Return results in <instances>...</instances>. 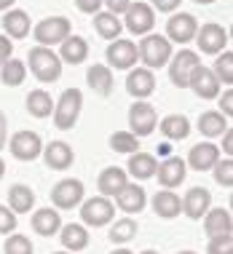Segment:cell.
<instances>
[{
	"label": "cell",
	"mask_w": 233,
	"mask_h": 254,
	"mask_svg": "<svg viewBox=\"0 0 233 254\" xmlns=\"http://www.w3.org/2000/svg\"><path fill=\"white\" fill-rule=\"evenodd\" d=\"M188 88H193V94L198 99H217L223 91V83L215 78L212 67L198 64L193 70V75H190V80H188Z\"/></svg>",
	"instance_id": "5bb4252c"
},
{
	"label": "cell",
	"mask_w": 233,
	"mask_h": 254,
	"mask_svg": "<svg viewBox=\"0 0 233 254\" xmlns=\"http://www.w3.org/2000/svg\"><path fill=\"white\" fill-rule=\"evenodd\" d=\"M86 80H88V88H91L94 94H99V97H110L113 94V70L107 64H91L86 72Z\"/></svg>",
	"instance_id": "83f0119b"
},
{
	"label": "cell",
	"mask_w": 233,
	"mask_h": 254,
	"mask_svg": "<svg viewBox=\"0 0 233 254\" xmlns=\"http://www.w3.org/2000/svg\"><path fill=\"white\" fill-rule=\"evenodd\" d=\"M3 252L5 254H32L35 246H32V241L27 236H22V233H11V236H5Z\"/></svg>",
	"instance_id": "f35d334b"
},
{
	"label": "cell",
	"mask_w": 233,
	"mask_h": 254,
	"mask_svg": "<svg viewBox=\"0 0 233 254\" xmlns=\"http://www.w3.org/2000/svg\"><path fill=\"white\" fill-rule=\"evenodd\" d=\"M30 30H32L30 16H27L22 8H8L5 11V16H3V35L5 38L22 40V38L30 35Z\"/></svg>",
	"instance_id": "484cf974"
},
{
	"label": "cell",
	"mask_w": 233,
	"mask_h": 254,
	"mask_svg": "<svg viewBox=\"0 0 233 254\" xmlns=\"http://www.w3.org/2000/svg\"><path fill=\"white\" fill-rule=\"evenodd\" d=\"M198 64H201L198 51L180 49L177 54H172V59H169V78H172V83L177 88H188V80Z\"/></svg>",
	"instance_id": "9c48e42d"
},
{
	"label": "cell",
	"mask_w": 233,
	"mask_h": 254,
	"mask_svg": "<svg viewBox=\"0 0 233 254\" xmlns=\"http://www.w3.org/2000/svg\"><path fill=\"white\" fill-rule=\"evenodd\" d=\"M126 91L132 94L134 99H148L150 94L155 91V75L148 67H132L126 78Z\"/></svg>",
	"instance_id": "ac0fdd59"
},
{
	"label": "cell",
	"mask_w": 233,
	"mask_h": 254,
	"mask_svg": "<svg viewBox=\"0 0 233 254\" xmlns=\"http://www.w3.org/2000/svg\"><path fill=\"white\" fill-rule=\"evenodd\" d=\"M83 195H86L83 182L73 180V177L59 180L51 188V203H54V209H62V211H70V209H75V206H80L83 203Z\"/></svg>",
	"instance_id": "52a82bcc"
},
{
	"label": "cell",
	"mask_w": 233,
	"mask_h": 254,
	"mask_svg": "<svg viewBox=\"0 0 233 254\" xmlns=\"http://www.w3.org/2000/svg\"><path fill=\"white\" fill-rule=\"evenodd\" d=\"M27 62H30V72L35 75L40 83H54V80L62 78V59L57 57V51H54V49L32 46Z\"/></svg>",
	"instance_id": "3957f363"
},
{
	"label": "cell",
	"mask_w": 233,
	"mask_h": 254,
	"mask_svg": "<svg viewBox=\"0 0 233 254\" xmlns=\"http://www.w3.org/2000/svg\"><path fill=\"white\" fill-rule=\"evenodd\" d=\"M110 147L115 150V153H126V155H132L140 150V139L132 134V131H115L110 136Z\"/></svg>",
	"instance_id": "74e56055"
},
{
	"label": "cell",
	"mask_w": 233,
	"mask_h": 254,
	"mask_svg": "<svg viewBox=\"0 0 233 254\" xmlns=\"http://www.w3.org/2000/svg\"><path fill=\"white\" fill-rule=\"evenodd\" d=\"M142 254H158V252H153V249H145V252H142Z\"/></svg>",
	"instance_id": "9f6ffc18"
},
{
	"label": "cell",
	"mask_w": 233,
	"mask_h": 254,
	"mask_svg": "<svg viewBox=\"0 0 233 254\" xmlns=\"http://www.w3.org/2000/svg\"><path fill=\"white\" fill-rule=\"evenodd\" d=\"M220 113L231 121V115H233V91L231 88H225V94L220 97Z\"/></svg>",
	"instance_id": "f6af8a7d"
},
{
	"label": "cell",
	"mask_w": 233,
	"mask_h": 254,
	"mask_svg": "<svg viewBox=\"0 0 233 254\" xmlns=\"http://www.w3.org/2000/svg\"><path fill=\"white\" fill-rule=\"evenodd\" d=\"M196 43H198V51L201 54H209V57H217L220 51L228 49V30L223 24H215V22H207L196 30Z\"/></svg>",
	"instance_id": "30bf717a"
},
{
	"label": "cell",
	"mask_w": 233,
	"mask_h": 254,
	"mask_svg": "<svg viewBox=\"0 0 233 254\" xmlns=\"http://www.w3.org/2000/svg\"><path fill=\"white\" fill-rule=\"evenodd\" d=\"M5 147H8V153L16 158V161H35L40 158L43 153V139H40L38 131H30V128H24V131H16L11 136L8 142H5Z\"/></svg>",
	"instance_id": "ba28073f"
},
{
	"label": "cell",
	"mask_w": 233,
	"mask_h": 254,
	"mask_svg": "<svg viewBox=\"0 0 233 254\" xmlns=\"http://www.w3.org/2000/svg\"><path fill=\"white\" fill-rule=\"evenodd\" d=\"M177 254H196V252H177Z\"/></svg>",
	"instance_id": "6f0895ef"
},
{
	"label": "cell",
	"mask_w": 233,
	"mask_h": 254,
	"mask_svg": "<svg viewBox=\"0 0 233 254\" xmlns=\"http://www.w3.org/2000/svg\"><path fill=\"white\" fill-rule=\"evenodd\" d=\"M123 27H126L132 35H148V32H153V27H155V11L150 8L148 3H134L132 0V5L126 8V13H123Z\"/></svg>",
	"instance_id": "8fae6325"
},
{
	"label": "cell",
	"mask_w": 233,
	"mask_h": 254,
	"mask_svg": "<svg viewBox=\"0 0 233 254\" xmlns=\"http://www.w3.org/2000/svg\"><path fill=\"white\" fill-rule=\"evenodd\" d=\"M11 54H13V43L5 35H0V64H3V62H8Z\"/></svg>",
	"instance_id": "7dc6e473"
},
{
	"label": "cell",
	"mask_w": 233,
	"mask_h": 254,
	"mask_svg": "<svg viewBox=\"0 0 233 254\" xmlns=\"http://www.w3.org/2000/svg\"><path fill=\"white\" fill-rule=\"evenodd\" d=\"M27 113H30L32 118H49L54 113L51 94L46 91V88H32V91L27 94Z\"/></svg>",
	"instance_id": "d6a6232c"
},
{
	"label": "cell",
	"mask_w": 233,
	"mask_h": 254,
	"mask_svg": "<svg viewBox=\"0 0 233 254\" xmlns=\"http://www.w3.org/2000/svg\"><path fill=\"white\" fill-rule=\"evenodd\" d=\"M3 174H5V161L0 158V180H3Z\"/></svg>",
	"instance_id": "f5cc1de1"
},
{
	"label": "cell",
	"mask_w": 233,
	"mask_h": 254,
	"mask_svg": "<svg viewBox=\"0 0 233 254\" xmlns=\"http://www.w3.org/2000/svg\"><path fill=\"white\" fill-rule=\"evenodd\" d=\"M158 128H161V134L166 136L169 142H180V139H188L190 121L185 118V115H180V113H172V115H166V118H161Z\"/></svg>",
	"instance_id": "1f68e13d"
},
{
	"label": "cell",
	"mask_w": 233,
	"mask_h": 254,
	"mask_svg": "<svg viewBox=\"0 0 233 254\" xmlns=\"http://www.w3.org/2000/svg\"><path fill=\"white\" fill-rule=\"evenodd\" d=\"M67 35H73V24H70V19H65V16L40 19V22L32 27V38H35V46H46V49H54V46H59Z\"/></svg>",
	"instance_id": "277c9868"
},
{
	"label": "cell",
	"mask_w": 233,
	"mask_h": 254,
	"mask_svg": "<svg viewBox=\"0 0 233 254\" xmlns=\"http://www.w3.org/2000/svg\"><path fill=\"white\" fill-rule=\"evenodd\" d=\"M16 225H19L16 214H13L8 206H0V236H11V233H16Z\"/></svg>",
	"instance_id": "b9f144b4"
},
{
	"label": "cell",
	"mask_w": 233,
	"mask_h": 254,
	"mask_svg": "<svg viewBox=\"0 0 233 254\" xmlns=\"http://www.w3.org/2000/svg\"><path fill=\"white\" fill-rule=\"evenodd\" d=\"M43 161H46V166H49L51 171H65V169H70L73 163H75V153H73V147L67 145V142H51V145H43Z\"/></svg>",
	"instance_id": "ffe728a7"
},
{
	"label": "cell",
	"mask_w": 233,
	"mask_h": 254,
	"mask_svg": "<svg viewBox=\"0 0 233 254\" xmlns=\"http://www.w3.org/2000/svg\"><path fill=\"white\" fill-rule=\"evenodd\" d=\"M228 128H231V121L225 118L220 110H207V113L198 115V131H201L204 136H209V139L223 136Z\"/></svg>",
	"instance_id": "f1b7e54d"
},
{
	"label": "cell",
	"mask_w": 233,
	"mask_h": 254,
	"mask_svg": "<svg viewBox=\"0 0 233 254\" xmlns=\"http://www.w3.org/2000/svg\"><path fill=\"white\" fill-rule=\"evenodd\" d=\"M137 219L132 217H123V219H115V222L110 225V233H107V238L115 244V246H121V244H129L132 238L137 236Z\"/></svg>",
	"instance_id": "d590c367"
},
{
	"label": "cell",
	"mask_w": 233,
	"mask_h": 254,
	"mask_svg": "<svg viewBox=\"0 0 233 254\" xmlns=\"http://www.w3.org/2000/svg\"><path fill=\"white\" fill-rule=\"evenodd\" d=\"M115 206H118L121 211H126L129 217H132V214H140V211L148 206L145 188H142V185H137V182H126V188H123L121 193L115 195Z\"/></svg>",
	"instance_id": "e0dca14e"
},
{
	"label": "cell",
	"mask_w": 233,
	"mask_h": 254,
	"mask_svg": "<svg viewBox=\"0 0 233 254\" xmlns=\"http://www.w3.org/2000/svg\"><path fill=\"white\" fill-rule=\"evenodd\" d=\"M217 161H220V147L215 142H198L196 147H190L185 166H190L193 171H212Z\"/></svg>",
	"instance_id": "d6986e66"
},
{
	"label": "cell",
	"mask_w": 233,
	"mask_h": 254,
	"mask_svg": "<svg viewBox=\"0 0 233 254\" xmlns=\"http://www.w3.org/2000/svg\"><path fill=\"white\" fill-rule=\"evenodd\" d=\"M94 30H97L99 38L115 40V38H121L123 24H121V19L115 16V13H110V11H97V13H94Z\"/></svg>",
	"instance_id": "836d02e7"
},
{
	"label": "cell",
	"mask_w": 233,
	"mask_h": 254,
	"mask_svg": "<svg viewBox=\"0 0 233 254\" xmlns=\"http://www.w3.org/2000/svg\"><path fill=\"white\" fill-rule=\"evenodd\" d=\"M155 126H158V113H155V107L145 99H137L134 105L129 107V131H132L137 139H142V136L153 134Z\"/></svg>",
	"instance_id": "8992f818"
},
{
	"label": "cell",
	"mask_w": 233,
	"mask_h": 254,
	"mask_svg": "<svg viewBox=\"0 0 233 254\" xmlns=\"http://www.w3.org/2000/svg\"><path fill=\"white\" fill-rule=\"evenodd\" d=\"M80 110H83V91L80 88H65L62 97L54 102V126L62 128V131H70V128L78 123Z\"/></svg>",
	"instance_id": "7a4b0ae2"
},
{
	"label": "cell",
	"mask_w": 233,
	"mask_h": 254,
	"mask_svg": "<svg viewBox=\"0 0 233 254\" xmlns=\"http://www.w3.org/2000/svg\"><path fill=\"white\" fill-rule=\"evenodd\" d=\"M212 171H215V182L223 185V188H233V158H220V161L212 166Z\"/></svg>",
	"instance_id": "ab89813d"
},
{
	"label": "cell",
	"mask_w": 233,
	"mask_h": 254,
	"mask_svg": "<svg viewBox=\"0 0 233 254\" xmlns=\"http://www.w3.org/2000/svg\"><path fill=\"white\" fill-rule=\"evenodd\" d=\"M212 209V193L207 188H190L188 193H185L182 198V214L188 219H193V222H198L207 211Z\"/></svg>",
	"instance_id": "2e32d148"
},
{
	"label": "cell",
	"mask_w": 233,
	"mask_h": 254,
	"mask_svg": "<svg viewBox=\"0 0 233 254\" xmlns=\"http://www.w3.org/2000/svg\"><path fill=\"white\" fill-rule=\"evenodd\" d=\"M223 150H225V155H228V158L233 155V131H231V128L223 134Z\"/></svg>",
	"instance_id": "681fc988"
},
{
	"label": "cell",
	"mask_w": 233,
	"mask_h": 254,
	"mask_svg": "<svg viewBox=\"0 0 233 254\" xmlns=\"http://www.w3.org/2000/svg\"><path fill=\"white\" fill-rule=\"evenodd\" d=\"M110 254H134V252H129V249H115V252H110Z\"/></svg>",
	"instance_id": "db71d44e"
},
{
	"label": "cell",
	"mask_w": 233,
	"mask_h": 254,
	"mask_svg": "<svg viewBox=\"0 0 233 254\" xmlns=\"http://www.w3.org/2000/svg\"><path fill=\"white\" fill-rule=\"evenodd\" d=\"M32 206H35V193H32V188H27V185L16 182L8 188V209L13 214H27V211H32Z\"/></svg>",
	"instance_id": "4dcf8cb0"
},
{
	"label": "cell",
	"mask_w": 233,
	"mask_h": 254,
	"mask_svg": "<svg viewBox=\"0 0 233 254\" xmlns=\"http://www.w3.org/2000/svg\"><path fill=\"white\" fill-rule=\"evenodd\" d=\"M51 254H70V252H51Z\"/></svg>",
	"instance_id": "680465c9"
},
{
	"label": "cell",
	"mask_w": 233,
	"mask_h": 254,
	"mask_svg": "<svg viewBox=\"0 0 233 254\" xmlns=\"http://www.w3.org/2000/svg\"><path fill=\"white\" fill-rule=\"evenodd\" d=\"M201 219H204V233H207V238L223 236V233H233L231 209H223V206L220 209H209Z\"/></svg>",
	"instance_id": "cb8c5ba5"
},
{
	"label": "cell",
	"mask_w": 233,
	"mask_h": 254,
	"mask_svg": "<svg viewBox=\"0 0 233 254\" xmlns=\"http://www.w3.org/2000/svg\"><path fill=\"white\" fill-rule=\"evenodd\" d=\"M13 3H16V0H0V11H8Z\"/></svg>",
	"instance_id": "816d5d0a"
},
{
	"label": "cell",
	"mask_w": 233,
	"mask_h": 254,
	"mask_svg": "<svg viewBox=\"0 0 233 254\" xmlns=\"http://www.w3.org/2000/svg\"><path fill=\"white\" fill-rule=\"evenodd\" d=\"M158 155L169 158V155H172V145H169V142H163V145H158Z\"/></svg>",
	"instance_id": "f907efd6"
},
{
	"label": "cell",
	"mask_w": 233,
	"mask_h": 254,
	"mask_svg": "<svg viewBox=\"0 0 233 254\" xmlns=\"http://www.w3.org/2000/svg\"><path fill=\"white\" fill-rule=\"evenodd\" d=\"M57 57L62 59V64H83L88 57V43L86 38L80 35H67L59 43V54Z\"/></svg>",
	"instance_id": "7402d4cb"
},
{
	"label": "cell",
	"mask_w": 233,
	"mask_h": 254,
	"mask_svg": "<svg viewBox=\"0 0 233 254\" xmlns=\"http://www.w3.org/2000/svg\"><path fill=\"white\" fill-rule=\"evenodd\" d=\"M129 177H134V180H150V177H155V169H158V161H155V155L150 153H132L129 155Z\"/></svg>",
	"instance_id": "f546056e"
},
{
	"label": "cell",
	"mask_w": 233,
	"mask_h": 254,
	"mask_svg": "<svg viewBox=\"0 0 233 254\" xmlns=\"http://www.w3.org/2000/svg\"><path fill=\"white\" fill-rule=\"evenodd\" d=\"M185 174H188V166L180 155H169L158 161V169H155V177H158V185L163 190H172V188H180L185 182Z\"/></svg>",
	"instance_id": "9a60e30c"
},
{
	"label": "cell",
	"mask_w": 233,
	"mask_h": 254,
	"mask_svg": "<svg viewBox=\"0 0 233 254\" xmlns=\"http://www.w3.org/2000/svg\"><path fill=\"white\" fill-rule=\"evenodd\" d=\"M59 241L65 246V252H83L88 246V230L86 225H78V222H70V225H62L59 228Z\"/></svg>",
	"instance_id": "4316f807"
},
{
	"label": "cell",
	"mask_w": 233,
	"mask_h": 254,
	"mask_svg": "<svg viewBox=\"0 0 233 254\" xmlns=\"http://www.w3.org/2000/svg\"><path fill=\"white\" fill-rule=\"evenodd\" d=\"M212 72H215V78L220 80V83H225V86L233 83V51L231 49H225V51L217 54Z\"/></svg>",
	"instance_id": "8d00e7d4"
},
{
	"label": "cell",
	"mask_w": 233,
	"mask_h": 254,
	"mask_svg": "<svg viewBox=\"0 0 233 254\" xmlns=\"http://www.w3.org/2000/svg\"><path fill=\"white\" fill-rule=\"evenodd\" d=\"M182 0H150V8L153 11H161V13H174L177 8H180Z\"/></svg>",
	"instance_id": "7bdbcfd3"
},
{
	"label": "cell",
	"mask_w": 233,
	"mask_h": 254,
	"mask_svg": "<svg viewBox=\"0 0 233 254\" xmlns=\"http://www.w3.org/2000/svg\"><path fill=\"white\" fill-rule=\"evenodd\" d=\"M102 5H107V11L115 13V16H123L126 8L132 5V0H102Z\"/></svg>",
	"instance_id": "ee69618b"
},
{
	"label": "cell",
	"mask_w": 233,
	"mask_h": 254,
	"mask_svg": "<svg viewBox=\"0 0 233 254\" xmlns=\"http://www.w3.org/2000/svg\"><path fill=\"white\" fill-rule=\"evenodd\" d=\"M80 219H83L86 228H105V225H110L115 219V203L102 195L86 198L80 203Z\"/></svg>",
	"instance_id": "5b68a950"
},
{
	"label": "cell",
	"mask_w": 233,
	"mask_h": 254,
	"mask_svg": "<svg viewBox=\"0 0 233 254\" xmlns=\"http://www.w3.org/2000/svg\"><path fill=\"white\" fill-rule=\"evenodd\" d=\"M137 54H140V62L142 67H148V70H158V67H166L169 59H172V43H169L163 35L158 32H148V35H142L140 46H137Z\"/></svg>",
	"instance_id": "6da1fadb"
},
{
	"label": "cell",
	"mask_w": 233,
	"mask_h": 254,
	"mask_svg": "<svg viewBox=\"0 0 233 254\" xmlns=\"http://www.w3.org/2000/svg\"><path fill=\"white\" fill-rule=\"evenodd\" d=\"M150 206L161 219H174L182 214V198L174 193V190H158L153 198H150Z\"/></svg>",
	"instance_id": "603a6c76"
},
{
	"label": "cell",
	"mask_w": 233,
	"mask_h": 254,
	"mask_svg": "<svg viewBox=\"0 0 233 254\" xmlns=\"http://www.w3.org/2000/svg\"><path fill=\"white\" fill-rule=\"evenodd\" d=\"M59 228H62V217H59L57 209L46 206V209L32 211V230H35L38 236L51 238V236H57V233H59Z\"/></svg>",
	"instance_id": "d4e9b609"
},
{
	"label": "cell",
	"mask_w": 233,
	"mask_h": 254,
	"mask_svg": "<svg viewBox=\"0 0 233 254\" xmlns=\"http://www.w3.org/2000/svg\"><path fill=\"white\" fill-rule=\"evenodd\" d=\"M196 30H198V22H196V16L193 13H185V11H180V13H172V16L166 19V38L169 43H180V46H185V43H190V40L196 38Z\"/></svg>",
	"instance_id": "4fadbf2b"
},
{
	"label": "cell",
	"mask_w": 233,
	"mask_h": 254,
	"mask_svg": "<svg viewBox=\"0 0 233 254\" xmlns=\"http://www.w3.org/2000/svg\"><path fill=\"white\" fill-rule=\"evenodd\" d=\"M24 78H27V62L11 57L8 62H3V64H0V83H5V86H22Z\"/></svg>",
	"instance_id": "e575fe53"
},
{
	"label": "cell",
	"mask_w": 233,
	"mask_h": 254,
	"mask_svg": "<svg viewBox=\"0 0 233 254\" xmlns=\"http://www.w3.org/2000/svg\"><path fill=\"white\" fill-rule=\"evenodd\" d=\"M193 3H198V5H209V3H215V0H193Z\"/></svg>",
	"instance_id": "11a10c76"
},
{
	"label": "cell",
	"mask_w": 233,
	"mask_h": 254,
	"mask_svg": "<svg viewBox=\"0 0 233 254\" xmlns=\"http://www.w3.org/2000/svg\"><path fill=\"white\" fill-rule=\"evenodd\" d=\"M126 182H129V174L123 169L118 166H107V169H102L99 171V180H97V190H99V195L102 198H113L121 193L123 188H126Z\"/></svg>",
	"instance_id": "44dd1931"
},
{
	"label": "cell",
	"mask_w": 233,
	"mask_h": 254,
	"mask_svg": "<svg viewBox=\"0 0 233 254\" xmlns=\"http://www.w3.org/2000/svg\"><path fill=\"white\" fill-rule=\"evenodd\" d=\"M75 5H78V11L80 13H97L102 8V0H75Z\"/></svg>",
	"instance_id": "bcb514c9"
},
{
	"label": "cell",
	"mask_w": 233,
	"mask_h": 254,
	"mask_svg": "<svg viewBox=\"0 0 233 254\" xmlns=\"http://www.w3.org/2000/svg\"><path fill=\"white\" fill-rule=\"evenodd\" d=\"M207 254H233V233H223V236L209 238Z\"/></svg>",
	"instance_id": "60d3db41"
},
{
	"label": "cell",
	"mask_w": 233,
	"mask_h": 254,
	"mask_svg": "<svg viewBox=\"0 0 233 254\" xmlns=\"http://www.w3.org/2000/svg\"><path fill=\"white\" fill-rule=\"evenodd\" d=\"M5 142H8V118H5V113L0 110V150L5 147Z\"/></svg>",
	"instance_id": "c3c4849f"
},
{
	"label": "cell",
	"mask_w": 233,
	"mask_h": 254,
	"mask_svg": "<svg viewBox=\"0 0 233 254\" xmlns=\"http://www.w3.org/2000/svg\"><path fill=\"white\" fill-rule=\"evenodd\" d=\"M105 59H107V67H110V70H132L137 64V59H140L137 43L134 40L115 38V40H110V46H107Z\"/></svg>",
	"instance_id": "7c38bea8"
}]
</instances>
